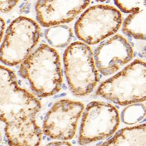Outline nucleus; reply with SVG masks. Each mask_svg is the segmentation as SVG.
<instances>
[{
    "label": "nucleus",
    "instance_id": "nucleus-8",
    "mask_svg": "<svg viewBox=\"0 0 146 146\" xmlns=\"http://www.w3.org/2000/svg\"><path fill=\"white\" fill-rule=\"evenodd\" d=\"M84 110V105L80 102L69 100L57 101L44 117V134L57 140L72 139Z\"/></svg>",
    "mask_w": 146,
    "mask_h": 146
},
{
    "label": "nucleus",
    "instance_id": "nucleus-9",
    "mask_svg": "<svg viewBox=\"0 0 146 146\" xmlns=\"http://www.w3.org/2000/svg\"><path fill=\"white\" fill-rule=\"evenodd\" d=\"M131 44L122 35H115L98 46L94 54L96 68L105 76L116 73L133 58Z\"/></svg>",
    "mask_w": 146,
    "mask_h": 146
},
{
    "label": "nucleus",
    "instance_id": "nucleus-6",
    "mask_svg": "<svg viewBox=\"0 0 146 146\" xmlns=\"http://www.w3.org/2000/svg\"><path fill=\"white\" fill-rule=\"evenodd\" d=\"M122 22L121 13L115 7L94 5L87 9L77 21L75 32L80 40L93 45L118 31Z\"/></svg>",
    "mask_w": 146,
    "mask_h": 146
},
{
    "label": "nucleus",
    "instance_id": "nucleus-7",
    "mask_svg": "<svg viewBox=\"0 0 146 146\" xmlns=\"http://www.w3.org/2000/svg\"><path fill=\"white\" fill-rule=\"evenodd\" d=\"M119 114L114 106L93 101L83 113L78 142L80 145L106 139L116 131L120 124Z\"/></svg>",
    "mask_w": 146,
    "mask_h": 146
},
{
    "label": "nucleus",
    "instance_id": "nucleus-14",
    "mask_svg": "<svg viewBox=\"0 0 146 146\" xmlns=\"http://www.w3.org/2000/svg\"><path fill=\"white\" fill-rule=\"evenodd\" d=\"M146 116V106L141 103L128 105L121 113V119L126 124L139 123Z\"/></svg>",
    "mask_w": 146,
    "mask_h": 146
},
{
    "label": "nucleus",
    "instance_id": "nucleus-16",
    "mask_svg": "<svg viewBox=\"0 0 146 146\" xmlns=\"http://www.w3.org/2000/svg\"><path fill=\"white\" fill-rule=\"evenodd\" d=\"M0 3L1 11L3 13H7L13 9L14 7L17 5L18 1H2Z\"/></svg>",
    "mask_w": 146,
    "mask_h": 146
},
{
    "label": "nucleus",
    "instance_id": "nucleus-5",
    "mask_svg": "<svg viewBox=\"0 0 146 146\" xmlns=\"http://www.w3.org/2000/svg\"><path fill=\"white\" fill-rule=\"evenodd\" d=\"M38 24L31 19L19 17L7 28L1 47V60L9 66L22 63L30 55L40 37Z\"/></svg>",
    "mask_w": 146,
    "mask_h": 146
},
{
    "label": "nucleus",
    "instance_id": "nucleus-3",
    "mask_svg": "<svg viewBox=\"0 0 146 146\" xmlns=\"http://www.w3.org/2000/svg\"><path fill=\"white\" fill-rule=\"evenodd\" d=\"M146 62L136 60L101 83L96 95L120 105L146 100Z\"/></svg>",
    "mask_w": 146,
    "mask_h": 146
},
{
    "label": "nucleus",
    "instance_id": "nucleus-1",
    "mask_svg": "<svg viewBox=\"0 0 146 146\" xmlns=\"http://www.w3.org/2000/svg\"><path fill=\"white\" fill-rule=\"evenodd\" d=\"M17 81L13 72L1 65V121L5 135L11 146H38L42 133L35 118L41 103Z\"/></svg>",
    "mask_w": 146,
    "mask_h": 146
},
{
    "label": "nucleus",
    "instance_id": "nucleus-11",
    "mask_svg": "<svg viewBox=\"0 0 146 146\" xmlns=\"http://www.w3.org/2000/svg\"><path fill=\"white\" fill-rule=\"evenodd\" d=\"M101 146H146V124L120 129Z\"/></svg>",
    "mask_w": 146,
    "mask_h": 146
},
{
    "label": "nucleus",
    "instance_id": "nucleus-10",
    "mask_svg": "<svg viewBox=\"0 0 146 146\" xmlns=\"http://www.w3.org/2000/svg\"><path fill=\"white\" fill-rule=\"evenodd\" d=\"M90 3V1H38L36 5V18L44 27L68 23Z\"/></svg>",
    "mask_w": 146,
    "mask_h": 146
},
{
    "label": "nucleus",
    "instance_id": "nucleus-12",
    "mask_svg": "<svg viewBox=\"0 0 146 146\" xmlns=\"http://www.w3.org/2000/svg\"><path fill=\"white\" fill-rule=\"evenodd\" d=\"M122 32L137 40H146V9L133 13L125 19Z\"/></svg>",
    "mask_w": 146,
    "mask_h": 146
},
{
    "label": "nucleus",
    "instance_id": "nucleus-15",
    "mask_svg": "<svg viewBox=\"0 0 146 146\" xmlns=\"http://www.w3.org/2000/svg\"><path fill=\"white\" fill-rule=\"evenodd\" d=\"M115 4L125 13H135L146 9L145 1H115Z\"/></svg>",
    "mask_w": 146,
    "mask_h": 146
},
{
    "label": "nucleus",
    "instance_id": "nucleus-2",
    "mask_svg": "<svg viewBox=\"0 0 146 146\" xmlns=\"http://www.w3.org/2000/svg\"><path fill=\"white\" fill-rule=\"evenodd\" d=\"M20 75L27 80L37 96L54 95L62 87L60 55L53 48L41 44L21 64Z\"/></svg>",
    "mask_w": 146,
    "mask_h": 146
},
{
    "label": "nucleus",
    "instance_id": "nucleus-18",
    "mask_svg": "<svg viewBox=\"0 0 146 146\" xmlns=\"http://www.w3.org/2000/svg\"><path fill=\"white\" fill-rule=\"evenodd\" d=\"M5 28V22L3 19L1 18V42L3 36V32Z\"/></svg>",
    "mask_w": 146,
    "mask_h": 146
},
{
    "label": "nucleus",
    "instance_id": "nucleus-13",
    "mask_svg": "<svg viewBox=\"0 0 146 146\" xmlns=\"http://www.w3.org/2000/svg\"><path fill=\"white\" fill-rule=\"evenodd\" d=\"M73 36L72 29L67 25L50 27L45 32V38L48 42L56 47L66 46L71 41Z\"/></svg>",
    "mask_w": 146,
    "mask_h": 146
},
{
    "label": "nucleus",
    "instance_id": "nucleus-4",
    "mask_svg": "<svg viewBox=\"0 0 146 146\" xmlns=\"http://www.w3.org/2000/svg\"><path fill=\"white\" fill-rule=\"evenodd\" d=\"M65 74L70 90L77 96H85L93 91L98 82L93 51L86 43L71 44L63 55Z\"/></svg>",
    "mask_w": 146,
    "mask_h": 146
},
{
    "label": "nucleus",
    "instance_id": "nucleus-17",
    "mask_svg": "<svg viewBox=\"0 0 146 146\" xmlns=\"http://www.w3.org/2000/svg\"><path fill=\"white\" fill-rule=\"evenodd\" d=\"M47 146H71V145L68 142L62 141V142L51 143L47 145Z\"/></svg>",
    "mask_w": 146,
    "mask_h": 146
}]
</instances>
